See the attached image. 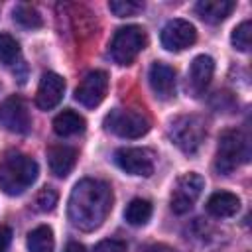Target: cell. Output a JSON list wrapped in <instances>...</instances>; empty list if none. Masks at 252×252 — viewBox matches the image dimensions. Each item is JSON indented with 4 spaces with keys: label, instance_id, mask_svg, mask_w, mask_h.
<instances>
[{
    "label": "cell",
    "instance_id": "obj_1",
    "mask_svg": "<svg viewBox=\"0 0 252 252\" xmlns=\"http://www.w3.org/2000/svg\"><path fill=\"white\" fill-rule=\"evenodd\" d=\"M112 189L102 179H81L71 195L67 205L69 220L75 228L91 232L96 230L108 217L112 209Z\"/></svg>",
    "mask_w": 252,
    "mask_h": 252
},
{
    "label": "cell",
    "instance_id": "obj_2",
    "mask_svg": "<svg viewBox=\"0 0 252 252\" xmlns=\"http://www.w3.org/2000/svg\"><path fill=\"white\" fill-rule=\"evenodd\" d=\"M37 161L22 152H8L0 159V189L6 195H22L37 179Z\"/></svg>",
    "mask_w": 252,
    "mask_h": 252
},
{
    "label": "cell",
    "instance_id": "obj_3",
    "mask_svg": "<svg viewBox=\"0 0 252 252\" xmlns=\"http://www.w3.org/2000/svg\"><path fill=\"white\" fill-rule=\"evenodd\" d=\"M250 159V142L248 136L242 130L230 128L224 130L219 136V146H217V156H215V167L219 173L228 175L242 163Z\"/></svg>",
    "mask_w": 252,
    "mask_h": 252
},
{
    "label": "cell",
    "instance_id": "obj_4",
    "mask_svg": "<svg viewBox=\"0 0 252 252\" xmlns=\"http://www.w3.org/2000/svg\"><path fill=\"white\" fill-rule=\"evenodd\" d=\"M167 134L183 154H195L207 136V124L197 114H179L169 122Z\"/></svg>",
    "mask_w": 252,
    "mask_h": 252
},
{
    "label": "cell",
    "instance_id": "obj_5",
    "mask_svg": "<svg viewBox=\"0 0 252 252\" xmlns=\"http://www.w3.org/2000/svg\"><path fill=\"white\" fill-rule=\"evenodd\" d=\"M146 43L148 37L140 26H124L114 33L110 41V57L118 65H130L146 47Z\"/></svg>",
    "mask_w": 252,
    "mask_h": 252
},
{
    "label": "cell",
    "instance_id": "obj_6",
    "mask_svg": "<svg viewBox=\"0 0 252 252\" xmlns=\"http://www.w3.org/2000/svg\"><path fill=\"white\" fill-rule=\"evenodd\" d=\"M104 128L120 138H142L150 130V120L142 112L114 108L104 116Z\"/></svg>",
    "mask_w": 252,
    "mask_h": 252
},
{
    "label": "cell",
    "instance_id": "obj_7",
    "mask_svg": "<svg viewBox=\"0 0 252 252\" xmlns=\"http://www.w3.org/2000/svg\"><path fill=\"white\" fill-rule=\"evenodd\" d=\"M203 189H205V179L199 173L189 171V173H183L181 177H177V181L171 189V197H169L171 211L175 215H185L187 211H191V207L201 197Z\"/></svg>",
    "mask_w": 252,
    "mask_h": 252
},
{
    "label": "cell",
    "instance_id": "obj_8",
    "mask_svg": "<svg viewBox=\"0 0 252 252\" xmlns=\"http://www.w3.org/2000/svg\"><path fill=\"white\" fill-rule=\"evenodd\" d=\"M0 124L14 134H28L32 128V116L22 96H8L0 102Z\"/></svg>",
    "mask_w": 252,
    "mask_h": 252
},
{
    "label": "cell",
    "instance_id": "obj_9",
    "mask_svg": "<svg viewBox=\"0 0 252 252\" xmlns=\"http://www.w3.org/2000/svg\"><path fill=\"white\" fill-rule=\"evenodd\" d=\"M106 91H108V75L100 69H94L87 73L79 83V87L75 89V100L87 108H94L104 100Z\"/></svg>",
    "mask_w": 252,
    "mask_h": 252
},
{
    "label": "cell",
    "instance_id": "obj_10",
    "mask_svg": "<svg viewBox=\"0 0 252 252\" xmlns=\"http://www.w3.org/2000/svg\"><path fill=\"white\" fill-rule=\"evenodd\" d=\"M114 161L130 175L150 177L154 173V156L144 148H120L114 154Z\"/></svg>",
    "mask_w": 252,
    "mask_h": 252
},
{
    "label": "cell",
    "instance_id": "obj_11",
    "mask_svg": "<svg viewBox=\"0 0 252 252\" xmlns=\"http://www.w3.org/2000/svg\"><path fill=\"white\" fill-rule=\"evenodd\" d=\"M197 39V30L187 20H169L161 30V45L169 51H183Z\"/></svg>",
    "mask_w": 252,
    "mask_h": 252
},
{
    "label": "cell",
    "instance_id": "obj_12",
    "mask_svg": "<svg viewBox=\"0 0 252 252\" xmlns=\"http://www.w3.org/2000/svg\"><path fill=\"white\" fill-rule=\"evenodd\" d=\"M65 93V81L61 75L47 71L41 75L39 85H37V93H35V104L41 110H51L55 108Z\"/></svg>",
    "mask_w": 252,
    "mask_h": 252
},
{
    "label": "cell",
    "instance_id": "obj_13",
    "mask_svg": "<svg viewBox=\"0 0 252 252\" xmlns=\"http://www.w3.org/2000/svg\"><path fill=\"white\" fill-rule=\"evenodd\" d=\"M215 73V61L211 55H197L191 61L189 67V75H187V91L193 96H199L205 93V89L209 87L211 79Z\"/></svg>",
    "mask_w": 252,
    "mask_h": 252
},
{
    "label": "cell",
    "instance_id": "obj_14",
    "mask_svg": "<svg viewBox=\"0 0 252 252\" xmlns=\"http://www.w3.org/2000/svg\"><path fill=\"white\" fill-rule=\"evenodd\" d=\"M148 81H150V87L158 98L169 100L171 96H175V71H173V67L161 63V61H156L150 67Z\"/></svg>",
    "mask_w": 252,
    "mask_h": 252
},
{
    "label": "cell",
    "instance_id": "obj_15",
    "mask_svg": "<svg viewBox=\"0 0 252 252\" xmlns=\"http://www.w3.org/2000/svg\"><path fill=\"white\" fill-rule=\"evenodd\" d=\"M77 161V150L65 144H57L51 146L47 150V163L53 175L57 177H67L71 173V169L75 167Z\"/></svg>",
    "mask_w": 252,
    "mask_h": 252
},
{
    "label": "cell",
    "instance_id": "obj_16",
    "mask_svg": "<svg viewBox=\"0 0 252 252\" xmlns=\"http://www.w3.org/2000/svg\"><path fill=\"white\" fill-rule=\"evenodd\" d=\"M234 6L232 0H201L195 4V12L207 24H220L230 16Z\"/></svg>",
    "mask_w": 252,
    "mask_h": 252
},
{
    "label": "cell",
    "instance_id": "obj_17",
    "mask_svg": "<svg viewBox=\"0 0 252 252\" xmlns=\"http://www.w3.org/2000/svg\"><path fill=\"white\" fill-rule=\"evenodd\" d=\"M238 209H240V199L230 191H217L207 199V211L217 219H228L236 215Z\"/></svg>",
    "mask_w": 252,
    "mask_h": 252
},
{
    "label": "cell",
    "instance_id": "obj_18",
    "mask_svg": "<svg viewBox=\"0 0 252 252\" xmlns=\"http://www.w3.org/2000/svg\"><path fill=\"white\" fill-rule=\"evenodd\" d=\"M85 126H87L85 118H83L79 112L69 110V108L63 110V112H59V114L53 118V130H55V134L61 136V138H69V136L81 134V132L85 130Z\"/></svg>",
    "mask_w": 252,
    "mask_h": 252
},
{
    "label": "cell",
    "instance_id": "obj_19",
    "mask_svg": "<svg viewBox=\"0 0 252 252\" xmlns=\"http://www.w3.org/2000/svg\"><path fill=\"white\" fill-rule=\"evenodd\" d=\"M124 219L132 226H142L152 219V203L148 199H132L124 209Z\"/></svg>",
    "mask_w": 252,
    "mask_h": 252
},
{
    "label": "cell",
    "instance_id": "obj_20",
    "mask_svg": "<svg viewBox=\"0 0 252 252\" xmlns=\"http://www.w3.org/2000/svg\"><path fill=\"white\" fill-rule=\"evenodd\" d=\"M53 248H55V238H53V230L47 224L35 226L28 234V250L30 252H53Z\"/></svg>",
    "mask_w": 252,
    "mask_h": 252
},
{
    "label": "cell",
    "instance_id": "obj_21",
    "mask_svg": "<svg viewBox=\"0 0 252 252\" xmlns=\"http://www.w3.org/2000/svg\"><path fill=\"white\" fill-rule=\"evenodd\" d=\"M14 20H16L20 26L28 28V30L41 28V24H43L39 10H37L35 6H32V4H26V2H22V4H18V6L14 8Z\"/></svg>",
    "mask_w": 252,
    "mask_h": 252
},
{
    "label": "cell",
    "instance_id": "obj_22",
    "mask_svg": "<svg viewBox=\"0 0 252 252\" xmlns=\"http://www.w3.org/2000/svg\"><path fill=\"white\" fill-rule=\"evenodd\" d=\"M20 61V43L10 33H0V65H16Z\"/></svg>",
    "mask_w": 252,
    "mask_h": 252
},
{
    "label": "cell",
    "instance_id": "obj_23",
    "mask_svg": "<svg viewBox=\"0 0 252 252\" xmlns=\"http://www.w3.org/2000/svg\"><path fill=\"white\" fill-rule=\"evenodd\" d=\"M250 37H252V24H250V20H244L242 24H238L232 30L230 43L238 51H248L250 49Z\"/></svg>",
    "mask_w": 252,
    "mask_h": 252
},
{
    "label": "cell",
    "instance_id": "obj_24",
    "mask_svg": "<svg viewBox=\"0 0 252 252\" xmlns=\"http://www.w3.org/2000/svg\"><path fill=\"white\" fill-rule=\"evenodd\" d=\"M108 10L118 18H126V16H136L138 12H142L144 4L134 2V0H112L108 2Z\"/></svg>",
    "mask_w": 252,
    "mask_h": 252
},
{
    "label": "cell",
    "instance_id": "obj_25",
    "mask_svg": "<svg viewBox=\"0 0 252 252\" xmlns=\"http://www.w3.org/2000/svg\"><path fill=\"white\" fill-rule=\"evenodd\" d=\"M55 205H57V191L51 187L39 189V193L35 195V209L41 213H49L55 209Z\"/></svg>",
    "mask_w": 252,
    "mask_h": 252
},
{
    "label": "cell",
    "instance_id": "obj_26",
    "mask_svg": "<svg viewBox=\"0 0 252 252\" xmlns=\"http://www.w3.org/2000/svg\"><path fill=\"white\" fill-rule=\"evenodd\" d=\"M93 252H126V242L118 238H106V240H100Z\"/></svg>",
    "mask_w": 252,
    "mask_h": 252
},
{
    "label": "cell",
    "instance_id": "obj_27",
    "mask_svg": "<svg viewBox=\"0 0 252 252\" xmlns=\"http://www.w3.org/2000/svg\"><path fill=\"white\" fill-rule=\"evenodd\" d=\"M12 242V228L6 224H0V252H8Z\"/></svg>",
    "mask_w": 252,
    "mask_h": 252
},
{
    "label": "cell",
    "instance_id": "obj_28",
    "mask_svg": "<svg viewBox=\"0 0 252 252\" xmlns=\"http://www.w3.org/2000/svg\"><path fill=\"white\" fill-rule=\"evenodd\" d=\"M146 252H175L171 246H167V244H152Z\"/></svg>",
    "mask_w": 252,
    "mask_h": 252
},
{
    "label": "cell",
    "instance_id": "obj_29",
    "mask_svg": "<svg viewBox=\"0 0 252 252\" xmlns=\"http://www.w3.org/2000/svg\"><path fill=\"white\" fill-rule=\"evenodd\" d=\"M63 252H87V250H85V246L79 244V242H69Z\"/></svg>",
    "mask_w": 252,
    "mask_h": 252
}]
</instances>
